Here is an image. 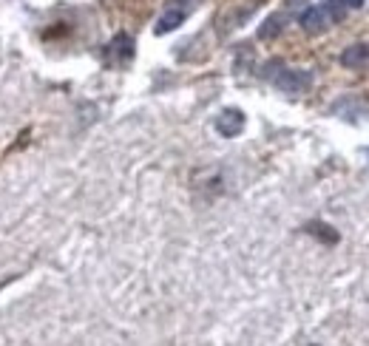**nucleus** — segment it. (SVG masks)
<instances>
[{
    "instance_id": "3",
    "label": "nucleus",
    "mask_w": 369,
    "mask_h": 346,
    "mask_svg": "<svg viewBox=\"0 0 369 346\" xmlns=\"http://www.w3.org/2000/svg\"><path fill=\"white\" fill-rule=\"evenodd\" d=\"M216 131L222 136H239L244 131V113L239 108H224L216 117Z\"/></svg>"
},
{
    "instance_id": "10",
    "label": "nucleus",
    "mask_w": 369,
    "mask_h": 346,
    "mask_svg": "<svg viewBox=\"0 0 369 346\" xmlns=\"http://www.w3.org/2000/svg\"><path fill=\"white\" fill-rule=\"evenodd\" d=\"M344 3H347L350 9H361V6H363V0H344Z\"/></svg>"
},
{
    "instance_id": "7",
    "label": "nucleus",
    "mask_w": 369,
    "mask_h": 346,
    "mask_svg": "<svg viewBox=\"0 0 369 346\" xmlns=\"http://www.w3.org/2000/svg\"><path fill=\"white\" fill-rule=\"evenodd\" d=\"M184 23V12L182 9H171V12H165L162 17L156 20V26H154V32L156 34H168V32H173V29H179Z\"/></svg>"
},
{
    "instance_id": "12",
    "label": "nucleus",
    "mask_w": 369,
    "mask_h": 346,
    "mask_svg": "<svg viewBox=\"0 0 369 346\" xmlns=\"http://www.w3.org/2000/svg\"><path fill=\"white\" fill-rule=\"evenodd\" d=\"M313 346H315V343H313Z\"/></svg>"
},
{
    "instance_id": "6",
    "label": "nucleus",
    "mask_w": 369,
    "mask_h": 346,
    "mask_svg": "<svg viewBox=\"0 0 369 346\" xmlns=\"http://www.w3.org/2000/svg\"><path fill=\"white\" fill-rule=\"evenodd\" d=\"M284 23H287L284 14H279V12L270 14V17L262 23V26H259V37H262V40H275V37L284 32Z\"/></svg>"
},
{
    "instance_id": "1",
    "label": "nucleus",
    "mask_w": 369,
    "mask_h": 346,
    "mask_svg": "<svg viewBox=\"0 0 369 346\" xmlns=\"http://www.w3.org/2000/svg\"><path fill=\"white\" fill-rule=\"evenodd\" d=\"M273 83L279 91H284V94H304L313 85V74L307 68H282V72L273 77Z\"/></svg>"
},
{
    "instance_id": "11",
    "label": "nucleus",
    "mask_w": 369,
    "mask_h": 346,
    "mask_svg": "<svg viewBox=\"0 0 369 346\" xmlns=\"http://www.w3.org/2000/svg\"><path fill=\"white\" fill-rule=\"evenodd\" d=\"M287 3H290V9H298V6H304L307 0H287Z\"/></svg>"
},
{
    "instance_id": "4",
    "label": "nucleus",
    "mask_w": 369,
    "mask_h": 346,
    "mask_svg": "<svg viewBox=\"0 0 369 346\" xmlns=\"http://www.w3.org/2000/svg\"><path fill=\"white\" fill-rule=\"evenodd\" d=\"M330 14L324 12V6H310L304 14H302V26L307 34H321V32H327L330 26Z\"/></svg>"
},
{
    "instance_id": "9",
    "label": "nucleus",
    "mask_w": 369,
    "mask_h": 346,
    "mask_svg": "<svg viewBox=\"0 0 369 346\" xmlns=\"http://www.w3.org/2000/svg\"><path fill=\"white\" fill-rule=\"evenodd\" d=\"M282 68H284V63H282V60H270V63L262 68V77H264V80H273L275 74L282 72Z\"/></svg>"
},
{
    "instance_id": "8",
    "label": "nucleus",
    "mask_w": 369,
    "mask_h": 346,
    "mask_svg": "<svg viewBox=\"0 0 369 346\" xmlns=\"http://www.w3.org/2000/svg\"><path fill=\"white\" fill-rule=\"evenodd\" d=\"M307 233H313L315 239H321L324 244H335L338 241V233H335L330 224H324V221H310L307 224Z\"/></svg>"
},
{
    "instance_id": "5",
    "label": "nucleus",
    "mask_w": 369,
    "mask_h": 346,
    "mask_svg": "<svg viewBox=\"0 0 369 346\" xmlns=\"http://www.w3.org/2000/svg\"><path fill=\"white\" fill-rule=\"evenodd\" d=\"M369 63V45L366 43H355L350 49L341 52V65L344 68H361Z\"/></svg>"
},
{
    "instance_id": "2",
    "label": "nucleus",
    "mask_w": 369,
    "mask_h": 346,
    "mask_svg": "<svg viewBox=\"0 0 369 346\" xmlns=\"http://www.w3.org/2000/svg\"><path fill=\"white\" fill-rule=\"evenodd\" d=\"M105 60L111 65H125L134 60V40L128 34H117L111 43H108V52H105Z\"/></svg>"
}]
</instances>
